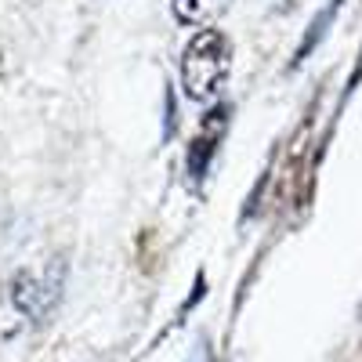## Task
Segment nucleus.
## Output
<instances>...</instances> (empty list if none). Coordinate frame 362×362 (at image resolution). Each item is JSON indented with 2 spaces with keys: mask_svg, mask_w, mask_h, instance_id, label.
Segmentation results:
<instances>
[{
  "mask_svg": "<svg viewBox=\"0 0 362 362\" xmlns=\"http://www.w3.org/2000/svg\"><path fill=\"white\" fill-rule=\"evenodd\" d=\"M228 69H232L228 37L221 29L206 25L199 33H192L185 51H181V90L192 102H210L225 87Z\"/></svg>",
  "mask_w": 362,
  "mask_h": 362,
  "instance_id": "obj_1",
  "label": "nucleus"
},
{
  "mask_svg": "<svg viewBox=\"0 0 362 362\" xmlns=\"http://www.w3.org/2000/svg\"><path fill=\"white\" fill-rule=\"evenodd\" d=\"M221 127H225V109L221 112H206V119L199 124L192 145H189V170L192 177L203 174V167L210 163V156H214V145L221 141Z\"/></svg>",
  "mask_w": 362,
  "mask_h": 362,
  "instance_id": "obj_2",
  "label": "nucleus"
},
{
  "mask_svg": "<svg viewBox=\"0 0 362 362\" xmlns=\"http://www.w3.org/2000/svg\"><path fill=\"white\" fill-rule=\"evenodd\" d=\"M232 0H170V11L181 25H203L214 22L218 15H225V8Z\"/></svg>",
  "mask_w": 362,
  "mask_h": 362,
  "instance_id": "obj_3",
  "label": "nucleus"
}]
</instances>
